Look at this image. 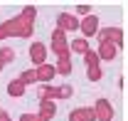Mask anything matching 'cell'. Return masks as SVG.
Segmentation results:
<instances>
[{
  "label": "cell",
  "mask_w": 128,
  "mask_h": 121,
  "mask_svg": "<svg viewBox=\"0 0 128 121\" xmlns=\"http://www.w3.org/2000/svg\"><path fill=\"white\" fill-rule=\"evenodd\" d=\"M81 30H84V35H94V32H96V20H94V17H89V20L81 25Z\"/></svg>",
  "instance_id": "1"
},
{
  "label": "cell",
  "mask_w": 128,
  "mask_h": 121,
  "mask_svg": "<svg viewBox=\"0 0 128 121\" xmlns=\"http://www.w3.org/2000/svg\"><path fill=\"white\" fill-rule=\"evenodd\" d=\"M59 22H62L64 27H76V20L69 17V15H59Z\"/></svg>",
  "instance_id": "2"
},
{
  "label": "cell",
  "mask_w": 128,
  "mask_h": 121,
  "mask_svg": "<svg viewBox=\"0 0 128 121\" xmlns=\"http://www.w3.org/2000/svg\"><path fill=\"white\" fill-rule=\"evenodd\" d=\"M74 47H76L79 52H84V49H86V42H84V40H79V42H74Z\"/></svg>",
  "instance_id": "3"
},
{
  "label": "cell",
  "mask_w": 128,
  "mask_h": 121,
  "mask_svg": "<svg viewBox=\"0 0 128 121\" xmlns=\"http://www.w3.org/2000/svg\"><path fill=\"white\" fill-rule=\"evenodd\" d=\"M32 54H34V59H40V57H42V47H34V52H32Z\"/></svg>",
  "instance_id": "4"
}]
</instances>
